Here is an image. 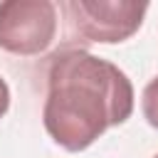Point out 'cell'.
<instances>
[{
	"instance_id": "7a4b0ae2",
	"label": "cell",
	"mask_w": 158,
	"mask_h": 158,
	"mask_svg": "<svg viewBox=\"0 0 158 158\" xmlns=\"http://www.w3.org/2000/svg\"><path fill=\"white\" fill-rule=\"evenodd\" d=\"M72 32L89 42L116 44L128 40L143 25L148 2L126 0H67L59 5Z\"/></svg>"
},
{
	"instance_id": "277c9868",
	"label": "cell",
	"mask_w": 158,
	"mask_h": 158,
	"mask_svg": "<svg viewBox=\"0 0 158 158\" xmlns=\"http://www.w3.org/2000/svg\"><path fill=\"white\" fill-rule=\"evenodd\" d=\"M141 106H143V116L146 121L158 128V77H153L146 89H143V96H141Z\"/></svg>"
},
{
	"instance_id": "6da1fadb",
	"label": "cell",
	"mask_w": 158,
	"mask_h": 158,
	"mask_svg": "<svg viewBox=\"0 0 158 158\" xmlns=\"http://www.w3.org/2000/svg\"><path fill=\"white\" fill-rule=\"evenodd\" d=\"M131 114L133 86L116 64L84 49H67L52 59L42 121L62 148L72 153L89 148Z\"/></svg>"
},
{
	"instance_id": "5b68a950",
	"label": "cell",
	"mask_w": 158,
	"mask_h": 158,
	"mask_svg": "<svg viewBox=\"0 0 158 158\" xmlns=\"http://www.w3.org/2000/svg\"><path fill=\"white\" fill-rule=\"evenodd\" d=\"M7 109H10V86H7V81L0 77V118L7 114Z\"/></svg>"
},
{
	"instance_id": "8992f818",
	"label": "cell",
	"mask_w": 158,
	"mask_h": 158,
	"mask_svg": "<svg viewBox=\"0 0 158 158\" xmlns=\"http://www.w3.org/2000/svg\"><path fill=\"white\" fill-rule=\"evenodd\" d=\"M153 158H158V156H153Z\"/></svg>"
},
{
	"instance_id": "3957f363",
	"label": "cell",
	"mask_w": 158,
	"mask_h": 158,
	"mask_svg": "<svg viewBox=\"0 0 158 158\" xmlns=\"http://www.w3.org/2000/svg\"><path fill=\"white\" fill-rule=\"evenodd\" d=\"M57 32V5L49 0L0 2V47L12 54L44 52Z\"/></svg>"
}]
</instances>
